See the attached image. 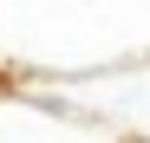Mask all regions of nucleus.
I'll return each instance as SVG.
<instances>
[{
    "label": "nucleus",
    "mask_w": 150,
    "mask_h": 143,
    "mask_svg": "<svg viewBox=\"0 0 150 143\" xmlns=\"http://www.w3.org/2000/svg\"><path fill=\"white\" fill-rule=\"evenodd\" d=\"M0 143H124L105 117H91L59 85H7L0 91Z\"/></svg>",
    "instance_id": "1"
}]
</instances>
